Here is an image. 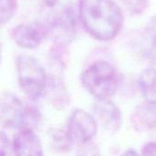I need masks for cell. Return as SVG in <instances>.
<instances>
[{"label":"cell","mask_w":156,"mask_h":156,"mask_svg":"<svg viewBox=\"0 0 156 156\" xmlns=\"http://www.w3.org/2000/svg\"><path fill=\"white\" fill-rule=\"evenodd\" d=\"M79 15L85 30L101 41L113 39L123 25L122 11L113 0H80Z\"/></svg>","instance_id":"obj_1"},{"label":"cell","mask_w":156,"mask_h":156,"mask_svg":"<svg viewBox=\"0 0 156 156\" xmlns=\"http://www.w3.org/2000/svg\"><path fill=\"white\" fill-rule=\"evenodd\" d=\"M81 83L97 100H106L111 99L116 93L119 76L112 64L98 60L83 71Z\"/></svg>","instance_id":"obj_2"},{"label":"cell","mask_w":156,"mask_h":156,"mask_svg":"<svg viewBox=\"0 0 156 156\" xmlns=\"http://www.w3.org/2000/svg\"><path fill=\"white\" fill-rule=\"evenodd\" d=\"M18 84L24 94L31 101H37L47 93L48 77L40 62L27 55L16 58Z\"/></svg>","instance_id":"obj_3"},{"label":"cell","mask_w":156,"mask_h":156,"mask_svg":"<svg viewBox=\"0 0 156 156\" xmlns=\"http://www.w3.org/2000/svg\"><path fill=\"white\" fill-rule=\"evenodd\" d=\"M76 25V18L72 8L64 6L50 14L46 24L42 26L47 37L49 36L58 44L67 45L74 38Z\"/></svg>","instance_id":"obj_4"},{"label":"cell","mask_w":156,"mask_h":156,"mask_svg":"<svg viewBox=\"0 0 156 156\" xmlns=\"http://www.w3.org/2000/svg\"><path fill=\"white\" fill-rule=\"evenodd\" d=\"M98 131L97 120L81 109L72 112L67 127V133L71 144L84 145L89 144Z\"/></svg>","instance_id":"obj_5"},{"label":"cell","mask_w":156,"mask_h":156,"mask_svg":"<svg viewBox=\"0 0 156 156\" xmlns=\"http://www.w3.org/2000/svg\"><path fill=\"white\" fill-rule=\"evenodd\" d=\"M27 106L19 98L10 92L3 94L1 99V122L9 129L20 130L23 126Z\"/></svg>","instance_id":"obj_6"},{"label":"cell","mask_w":156,"mask_h":156,"mask_svg":"<svg viewBox=\"0 0 156 156\" xmlns=\"http://www.w3.org/2000/svg\"><path fill=\"white\" fill-rule=\"evenodd\" d=\"M95 119L109 133L119 132L122 124V112L119 107L110 99L97 100L92 107Z\"/></svg>","instance_id":"obj_7"},{"label":"cell","mask_w":156,"mask_h":156,"mask_svg":"<svg viewBox=\"0 0 156 156\" xmlns=\"http://www.w3.org/2000/svg\"><path fill=\"white\" fill-rule=\"evenodd\" d=\"M12 37L14 41L20 48L34 49L37 48L47 37L42 25L37 23H23L13 29Z\"/></svg>","instance_id":"obj_8"},{"label":"cell","mask_w":156,"mask_h":156,"mask_svg":"<svg viewBox=\"0 0 156 156\" xmlns=\"http://www.w3.org/2000/svg\"><path fill=\"white\" fill-rule=\"evenodd\" d=\"M13 152L16 155H42V144L33 129L23 128L18 131L13 142Z\"/></svg>","instance_id":"obj_9"},{"label":"cell","mask_w":156,"mask_h":156,"mask_svg":"<svg viewBox=\"0 0 156 156\" xmlns=\"http://www.w3.org/2000/svg\"><path fill=\"white\" fill-rule=\"evenodd\" d=\"M131 122L138 132H147L156 128V103L147 101L136 107Z\"/></svg>","instance_id":"obj_10"},{"label":"cell","mask_w":156,"mask_h":156,"mask_svg":"<svg viewBox=\"0 0 156 156\" xmlns=\"http://www.w3.org/2000/svg\"><path fill=\"white\" fill-rule=\"evenodd\" d=\"M47 93L49 94V99L52 104L58 109L67 107L69 103V95L59 77H55L54 75L48 78Z\"/></svg>","instance_id":"obj_11"},{"label":"cell","mask_w":156,"mask_h":156,"mask_svg":"<svg viewBox=\"0 0 156 156\" xmlns=\"http://www.w3.org/2000/svg\"><path fill=\"white\" fill-rule=\"evenodd\" d=\"M138 86L147 101L156 103V69H144L139 76Z\"/></svg>","instance_id":"obj_12"},{"label":"cell","mask_w":156,"mask_h":156,"mask_svg":"<svg viewBox=\"0 0 156 156\" xmlns=\"http://www.w3.org/2000/svg\"><path fill=\"white\" fill-rule=\"evenodd\" d=\"M141 47L145 57L156 59V16L148 22L142 34Z\"/></svg>","instance_id":"obj_13"},{"label":"cell","mask_w":156,"mask_h":156,"mask_svg":"<svg viewBox=\"0 0 156 156\" xmlns=\"http://www.w3.org/2000/svg\"><path fill=\"white\" fill-rule=\"evenodd\" d=\"M52 146L58 151H67L69 149L71 143L69 139L67 131L63 132L58 129H53L49 134Z\"/></svg>","instance_id":"obj_14"},{"label":"cell","mask_w":156,"mask_h":156,"mask_svg":"<svg viewBox=\"0 0 156 156\" xmlns=\"http://www.w3.org/2000/svg\"><path fill=\"white\" fill-rule=\"evenodd\" d=\"M41 121V114L40 112L34 106H27L24 122H23V128H28L33 129L38 126L39 122Z\"/></svg>","instance_id":"obj_15"},{"label":"cell","mask_w":156,"mask_h":156,"mask_svg":"<svg viewBox=\"0 0 156 156\" xmlns=\"http://www.w3.org/2000/svg\"><path fill=\"white\" fill-rule=\"evenodd\" d=\"M16 7L17 0H0V18L2 25L7 23L12 18Z\"/></svg>","instance_id":"obj_16"},{"label":"cell","mask_w":156,"mask_h":156,"mask_svg":"<svg viewBox=\"0 0 156 156\" xmlns=\"http://www.w3.org/2000/svg\"><path fill=\"white\" fill-rule=\"evenodd\" d=\"M130 14L138 16L143 14L149 5V0H123Z\"/></svg>","instance_id":"obj_17"},{"label":"cell","mask_w":156,"mask_h":156,"mask_svg":"<svg viewBox=\"0 0 156 156\" xmlns=\"http://www.w3.org/2000/svg\"><path fill=\"white\" fill-rule=\"evenodd\" d=\"M0 154L2 155H7V154H14L13 144H12V143H10L8 137L3 132L1 133V139H0Z\"/></svg>","instance_id":"obj_18"},{"label":"cell","mask_w":156,"mask_h":156,"mask_svg":"<svg viewBox=\"0 0 156 156\" xmlns=\"http://www.w3.org/2000/svg\"><path fill=\"white\" fill-rule=\"evenodd\" d=\"M142 154H144V155H156V142L147 143L142 149Z\"/></svg>","instance_id":"obj_19"},{"label":"cell","mask_w":156,"mask_h":156,"mask_svg":"<svg viewBox=\"0 0 156 156\" xmlns=\"http://www.w3.org/2000/svg\"><path fill=\"white\" fill-rule=\"evenodd\" d=\"M44 2H45V4L47 5H48V6H54L56 4H57V2L58 1V0H43Z\"/></svg>","instance_id":"obj_20"},{"label":"cell","mask_w":156,"mask_h":156,"mask_svg":"<svg viewBox=\"0 0 156 156\" xmlns=\"http://www.w3.org/2000/svg\"><path fill=\"white\" fill-rule=\"evenodd\" d=\"M125 154H137L138 153L136 152V151H134V150H129V151H126L125 153H124Z\"/></svg>","instance_id":"obj_21"}]
</instances>
